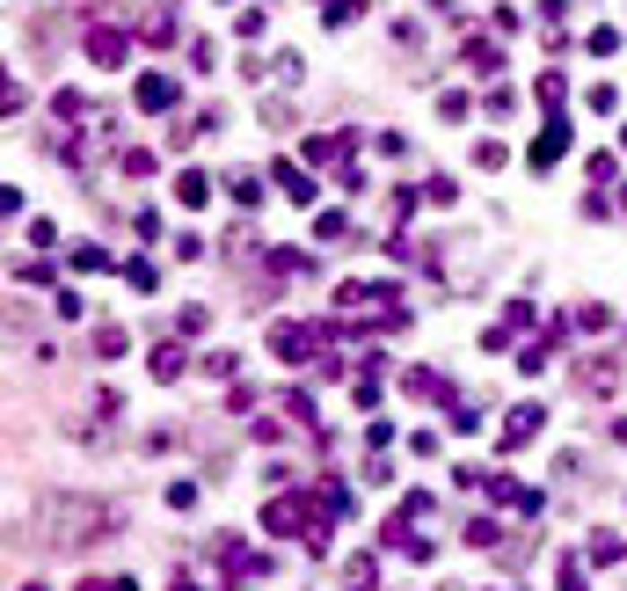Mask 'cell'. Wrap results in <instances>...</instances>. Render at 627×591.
Returning a JSON list of instances; mask_svg holds the SVG:
<instances>
[{"instance_id": "1", "label": "cell", "mask_w": 627, "mask_h": 591, "mask_svg": "<svg viewBox=\"0 0 627 591\" xmlns=\"http://www.w3.org/2000/svg\"><path fill=\"white\" fill-rule=\"evenodd\" d=\"M102 533H118V511H109V504H95V497L51 490V497L37 504V541H44L51 555H74V548L102 541Z\"/></svg>"}, {"instance_id": "4", "label": "cell", "mask_w": 627, "mask_h": 591, "mask_svg": "<svg viewBox=\"0 0 627 591\" xmlns=\"http://www.w3.org/2000/svg\"><path fill=\"white\" fill-rule=\"evenodd\" d=\"M183 591H190V584H183Z\"/></svg>"}, {"instance_id": "2", "label": "cell", "mask_w": 627, "mask_h": 591, "mask_svg": "<svg viewBox=\"0 0 627 591\" xmlns=\"http://www.w3.org/2000/svg\"><path fill=\"white\" fill-rule=\"evenodd\" d=\"M88 51H95V66H118V59H125V37H109V30H95V37H88Z\"/></svg>"}, {"instance_id": "3", "label": "cell", "mask_w": 627, "mask_h": 591, "mask_svg": "<svg viewBox=\"0 0 627 591\" xmlns=\"http://www.w3.org/2000/svg\"><path fill=\"white\" fill-rule=\"evenodd\" d=\"M139 102H146V110H168V102H176V88H168V81H146Z\"/></svg>"}]
</instances>
